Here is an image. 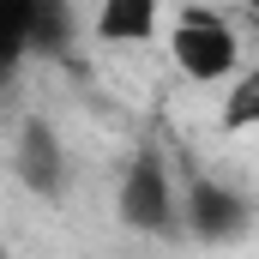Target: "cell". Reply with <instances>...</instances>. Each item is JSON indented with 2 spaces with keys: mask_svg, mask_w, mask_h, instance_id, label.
<instances>
[{
  "mask_svg": "<svg viewBox=\"0 0 259 259\" xmlns=\"http://www.w3.org/2000/svg\"><path fill=\"white\" fill-rule=\"evenodd\" d=\"M169 49H175V66H181L187 78H199V84L235 72V36H229V24L211 18V12H193V6H187Z\"/></svg>",
  "mask_w": 259,
  "mask_h": 259,
  "instance_id": "cell-1",
  "label": "cell"
},
{
  "mask_svg": "<svg viewBox=\"0 0 259 259\" xmlns=\"http://www.w3.org/2000/svg\"><path fill=\"white\" fill-rule=\"evenodd\" d=\"M121 217H127L133 229H169V217H175V199H169V175H163V157L157 151H139L127 169V181H121Z\"/></svg>",
  "mask_w": 259,
  "mask_h": 259,
  "instance_id": "cell-2",
  "label": "cell"
},
{
  "mask_svg": "<svg viewBox=\"0 0 259 259\" xmlns=\"http://www.w3.org/2000/svg\"><path fill=\"white\" fill-rule=\"evenodd\" d=\"M187 223H193L199 241H229V235H241L247 205L229 193V187H217V181H193V193H187Z\"/></svg>",
  "mask_w": 259,
  "mask_h": 259,
  "instance_id": "cell-3",
  "label": "cell"
},
{
  "mask_svg": "<svg viewBox=\"0 0 259 259\" xmlns=\"http://www.w3.org/2000/svg\"><path fill=\"white\" fill-rule=\"evenodd\" d=\"M18 175L36 187V193H61V145L42 121L24 127V145H18Z\"/></svg>",
  "mask_w": 259,
  "mask_h": 259,
  "instance_id": "cell-4",
  "label": "cell"
},
{
  "mask_svg": "<svg viewBox=\"0 0 259 259\" xmlns=\"http://www.w3.org/2000/svg\"><path fill=\"white\" fill-rule=\"evenodd\" d=\"M151 24H157V0H103V12H97L103 42H145Z\"/></svg>",
  "mask_w": 259,
  "mask_h": 259,
  "instance_id": "cell-5",
  "label": "cell"
},
{
  "mask_svg": "<svg viewBox=\"0 0 259 259\" xmlns=\"http://www.w3.org/2000/svg\"><path fill=\"white\" fill-rule=\"evenodd\" d=\"M66 36H72V18H66V0H30V49L42 55H61Z\"/></svg>",
  "mask_w": 259,
  "mask_h": 259,
  "instance_id": "cell-6",
  "label": "cell"
},
{
  "mask_svg": "<svg viewBox=\"0 0 259 259\" xmlns=\"http://www.w3.org/2000/svg\"><path fill=\"white\" fill-rule=\"evenodd\" d=\"M223 127H229V133L259 127V66H253V72H241V84L229 91V103H223Z\"/></svg>",
  "mask_w": 259,
  "mask_h": 259,
  "instance_id": "cell-7",
  "label": "cell"
},
{
  "mask_svg": "<svg viewBox=\"0 0 259 259\" xmlns=\"http://www.w3.org/2000/svg\"><path fill=\"white\" fill-rule=\"evenodd\" d=\"M241 6H247V12H253V18H259V0H241Z\"/></svg>",
  "mask_w": 259,
  "mask_h": 259,
  "instance_id": "cell-8",
  "label": "cell"
}]
</instances>
